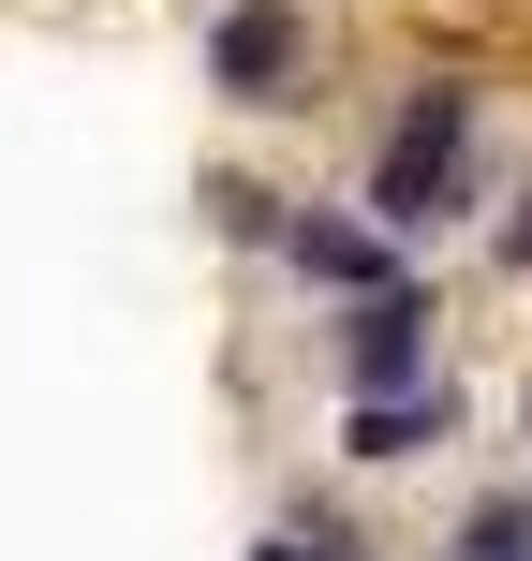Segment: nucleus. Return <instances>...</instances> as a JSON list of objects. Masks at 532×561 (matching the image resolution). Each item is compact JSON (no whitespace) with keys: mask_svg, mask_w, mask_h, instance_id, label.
Returning <instances> with one entry per match:
<instances>
[{"mask_svg":"<svg viewBox=\"0 0 532 561\" xmlns=\"http://www.w3.org/2000/svg\"><path fill=\"white\" fill-rule=\"evenodd\" d=\"M340 193H355L399 252L444 266L459 237L488 222V193H503V163H488V75L474 59H399V75L370 89V134H355V178H340Z\"/></svg>","mask_w":532,"mask_h":561,"instance_id":"1","label":"nucleus"},{"mask_svg":"<svg viewBox=\"0 0 532 561\" xmlns=\"http://www.w3.org/2000/svg\"><path fill=\"white\" fill-rule=\"evenodd\" d=\"M193 75L237 134H281V118H326L340 89V0H207L193 15Z\"/></svg>","mask_w":532,"mask_h":561,"instance_id":"2","label":"nucleus"},{"mask_svg":"<svg viewBox=\"0 0 532 561\" xmlns=\"http://www.w3.org/2000/svg\"><path fill=\"white\" fill-rule=\"evenodd\" d=\"M444 325H459V296H444V266H429V280L310 310V369H326V399H399V385H429V369H459Z\"/></svg>","mask_w":532,"mask_h":561,"instance_id":"3","label":"nucleus"},{"mask_svg":"<svg viewBox=\"0 0 532 561\" xmlns=\"http://www.w3.org/2000/svg\"><path fill=\"white\" fill-rule=\"evenodd\" d=\"M267 280H281V296H310V310H340V296H385V280H429V252H399L355 193H296V207H281Z\"/></svg>","mask_w":532,"mask_h":561,"instance_id":"4","label":"nucleus"},{"mask_svg":"<svg viewBox=\"0 0 532 561\" xmlns=\"http://www.w3.org/2000/svg\"><path fill=\"white\" fill-rule=\"evenodd\" d=\"M459 444H474V369H429V385H399V399H326V458L355 488L429 473V458H459Z\"/></svg>","mask_w":532,"mask_h":561,"instance_id":"5","label":"nucleus"},{"mask_svg":"<svg viewBox=\"0 0 532 561\" xmlns=\"http://www.w3.org/2000/svg\"><path fill=\"white\" fill-rule=\"evenodd\" d=\"M429 561H532V458H503V473H459Z\"/></svg>","mask_w":532,"mask_h":561,"instance_id":"6","label":"nucleus"},{"mask_svg":"<svg viewBox=\"0 0 532 561\" xmlns=\"http://www.w3.org/2000/svg\"><path fill=\"white\" fill-rule=\"evenodd\" d=\"M281 207H296V193H281L267 163H237V148L193 178V222H207V252H237V266H267V252H281Z\"/></svg>","mask_w":532,"mask_h":561,"instance_id":"7","label":"nucleus"},{"mask_svg":"<svg viewBox=\"0 0 532 561\" xmlns=\"http://www.w3.org/2000/svg\"><path fill=\"white\" fill-rule=\"evenodd\" d=\"M281 533H310V547H355V561H385V533H370V503H355V473L340 458H310V473H281Z\"/></svg>","mask_w":532,"mask_h":561,"instance_id":"8","label":"nucleus"},{"mask_svg":"<svg viewBox=\"0 0 532 561\" xmlns=\"http://www.w3.org/2000/svg\"><path fill=\"white\" fill-rule=\"evenodd\" d=\"M474 266H488V280H518V296H532V163L503 178V193H488V222H474Z\"/></svg>","mask_w":532,"mask_h":561,"instance_id":"9","label":"nucleus"},{"mask_svg":"<svg viewBox=\"0 0 532 561\" xmlns=\"http://www.w3.org/2000/svg\"><path fill=\"white\" fill-rule=\"evenodd\" d=\"M237 561H355V547H310V533H281V517H252V547Z\"/></svg>","mask_w":532,"mask_h":561,"instance_id":"10","label":"nucleus"},{"mask_svg":"<svg viewBox=\"0 0 532 561\" xmlns=\"http://www.w3.org/2000/svg\"><path fill=\"white\" fill-rule=\"evenodd\" d=\"M503 428H518V458H532V369H518V399H503Z\"/></svg>","mask_w":532,"mask_h":561,"instance_id":"11","label":"nucleus"}]
</instances>
